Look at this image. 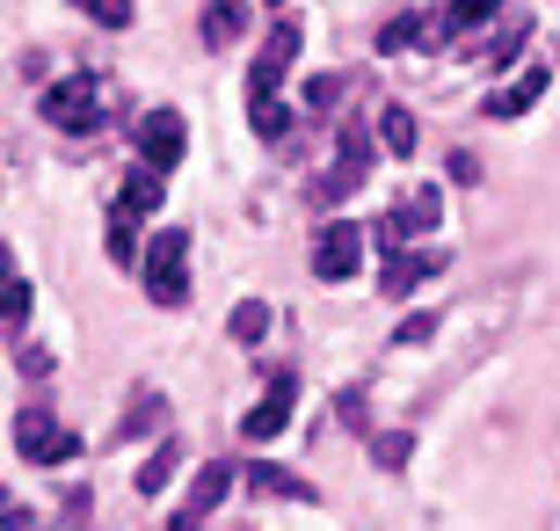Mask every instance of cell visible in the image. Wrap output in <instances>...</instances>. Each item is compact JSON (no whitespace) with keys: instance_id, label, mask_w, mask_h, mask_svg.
Returning <instances> with one entry per match:
<instances>
[{"instance_id":"31","label":"cell","mask_w":560,"mask_h":531,"mask_svg":"<svg viewBox=\"0 0 560 531\" xmlns=\"http://www.w3.org/2000/svg\"><path fill=\"white\" fill-rule=\"evenodd\" d=\"M349 190H357V175H320V182H314V197H320V204H342V197H349Z\"/></svg>"},{"instance_id":"17","label":"cell","mask_w":560,"mask_h":531,"mask_svg":"<svg viewBox=\"0 0 560 531\" xmlns=\"http://www.w3.org/2000/svg\"><path fill=\"white\" fill-rule=\"evenodd\" d=\"M175 466H182V444H175V437H168V444H153V459L139 466V495H161V488L175 481Z\"/></svg>"},{"instance_id":"32","label":"cell","mask_w":560,"mask_h":531,"mask_svg":"<svg viewBox=\"0 0 560 531\" xmlns=\"http://www.w3.org/2000/svg\"><path fill=\"white\" fill-rule=\"evenodd\" d=\"M15 364H23V379H44V371H51V357H44V350H29V342L15 350Z\"/></svg>"},{"instance_id":"20","label":"cell","mask_w":560,"mask_h":531,"mask_svg":"<svg viewBox=\"0 0 560 531\" xmlns=\"http://www.w3.org/2000/svg\"><path fill=\"white\" fill-rule=\"evenodd\" d=\"M524 37H532V15H510V23L495 29V45H487V66H510L517 51H524Z\"/></svg>"},{"instance_id":"7","label":"cell","mask_w":560,"mask_h":531,"mask_svg":"<svg viewBox=\"0 0 560 531\" xmlns=\"http://www.w3.org/2000/svg\"><path fill=\"white\" fill-rule=\"evenodd\" d=\"M495 15H502V0H444L437 15L422 23V45L444 51V45H459V37H473V29H487Z\"/></svg>"},{"instance_id":"3","label":"cell","mask_w":560,"mask_h":531,"mask_svg":"<svg viewBox=\"0 0 560 531\" xmlns=\"http://www.w3.org/2000/svg\"><path fill=\"white\" fill-rule=\"evenodd\" d=\"M15 452H23L29 466H66V459H80V437L66 430V422H51L44 408H23L15 415Z\"/></svg>"},{"instance_id":"24","label":"cell","mask_w":560,"mask_h":531,"mask_svg":"<svg viewBox=\"0 0 560 531\" xmlns=\"http://www.w3.org/2000/svg\"><path fill=\"white\" fill-rule=\"evenodd\" d=\"M298 45H306V37H298V23H292V15H277V23H269V45H263V59L292 66V59H298Z\"/></svg>"},{"instance_id":"13","label":"cell","mask_w":560,"mask_h":531,"mask_svg":"<svg viewBox=\"0 0 560 531\" xmlns=\"http://www.w3.org/2000/svg\"><path fill=\"white\" fill-rule=\"evenodd\" d=\"M430 269H437V255H386V277H379V291H386V299H408V291L422 285Z\"/></svg>"},{"instance_id":"33","label":"cell","mask_w":560,"mask_h":531,"mask_svg":"<svg viewBox=\"0 0 560 531\" xmlns=\"http://www.w3.org/2000/svg\"><path fill=\"white\" fill-rule=\"evenodd\" d=\"M444 175H451V182H473V175H481V161H473V153L459 146V153H451V168H444Z\"/></svg>"},{"instance_id":"14","label":"cell","mask_w":560,"mask_h":531,"mask_svg":"<svg viewBox=\"0 0 560 531\" xmlns=\"http://www.w3.org/2000/svg\"><path fill=\"white\" fill-rule=\"evenodd\" d=\"M241 29H247V8H241V0H212V8H204V45H212V51H226Z\"/></svg>"},{"instance_id":"15","label":"cell","mask_w":560,"mask_h":531,"mask_svg":"<svg viewBox=\"0 0 560 531\" xmlns=\"http://www.w3.org/2000/svg\"><path fill=\"white\" fill-rule=\"evenodd\" d=\"M247 481H255V495H277V503H284V495H292V503H314V488L298 481V473H284V466H241Z\"/></svg>"},{"instance_id":"21","label":"cell","mask_w":560,"mask_h":531,"mask_svg":"<svg viewBox=\"0 0 560 531\" xmlns=\"http://www.w3.org/2000/svg\"><path fill=\"white\" fill-rule=\"evenodd\" d=\"M349 96V80H342V73H314V80H306V110H314V117H328V110H335V102Z\"/></svg>"},{"instance_id":"5","label":"cell","mask_w":560,"mask_h":531,"mask_svg":"<svg viewBox=\"0 0 560 531\" xmlns=\"http://www.w3.org/2000/svg\"><path fill=\"white\" fill-rule=\"evenodd\" d=\"M292 408H298V379H292V371H269L263 401H255V408L241 415V437H247V444H269V437H284Z\"/></svg>"},{"instance_id":"11","label":"cell","mask_w":560,"mask_h":531,"mask_svg":"<svg viewBox=\"0 0 560 531\" xmlns=\"http://www.w3.org/2000/svg\"><path fill=\"white\" fill-rule=\"evenodd\" d=\"M371 161H379V146H371V131H365V124H342V139H335V168L365 182V175H371Z\"/></svg>"},{"instance_id":"19","label":"cell","mask_w":560,"mask_h":531,"mask_svg":"<svg viewBox=\"0 0 560 531\" xmlns=\"http://www.w3.org/2000/svg\"><path fill=\"white\" fill-rule=\"evenodd\" d=\"M379 146H386V153H400V161H408L415 146H422V131H415L408 110H386V117H379Z\"/></svg>"},{"instance_id":"1","label":"cell","mask_w":560,"mask_h":531,"mask_svg":"<svg viewBox=\"0 0 560 531\" xmlns=\"http://www.w3.org/2000/svg\"><path fill=\"white\" fill-rule=\"evenodd\" d=\"M44 117L59 124V131H74V139H88V131H102V73H66L59 88H44Z\"/></svg>"},{"instance_id":"25","label":"cell","mask_w":560,"mask_h":531,"mask_svg":"<svg viewBox=\"0 0 560 531\" xmlns=\"http://www.w3.org/2000/svg\"><path fill=\"white\" fill-rule=\"evenodd\" d=\"M422 23H430V15H393V23L379 29V51H386V59H393V51H408V45H422Z\"/></svg>"},{"instance_id":"16","label":"cell","mask_w":560,"mask_h":531,"mask_svg":"<svg viewBox=\"0 0 560 531\" xmlns=\"http://www.w3.org/2000/svg\"><path fill=\"white\" fill-rule=\"evenodd\" d=\"M247 124H255V139H284V131H292V110H284V102L277 96H247Z\"/></svg>"},{"instance_id":"27","label":"cell","mask_w":560,"mask_h":531,"mask_svg":"<svg viewBox=\"0 0 560 531\" xmlns=\"http://www.w3.org/2000/svg\"><path fill=\"white\" fill-rule=\"evenodd\" d=\"M80 8H88L102 29H124V23H131V0H80Z\"/></svg>"},{"instance_id":"8","label":"cell","mask_w":560,"mask_h":531,"mask_svg":"<svg viewBox=\"0 0 560 531\" xmlns=\"http://www.w3.org/2000/svg\"><path fill=\"white\" fill-rule=\"evenodd\" d=\"M538 96H546V66H524V73L510 80V88H495V96H487L481 110H487V117H524V110H532Z\"/></svg>"},{"instance_id":"10","label":"cell","mask_w":560,"mask_h":531,"mask_svg":"<svg viewBox=\"0 0 560 531\" xmlns=\"http://www.w3.org/2000/svg\"><path fill=\"white\" fill-rule=\"evenodd\" d=\"M233 473H241L233 459H212V466H196V481H190V517H212V509L226 503V488H233Z\"/></svg>"},{"instance_id":"6","label":"cell","mask_w":560,"mask_h":531,"mask_svg":"<svg viewBox=\"0 0 560 531\" xmlns=\"http://www.w3.org/2000/svg\"><path fill=\"white\" fill-rule=\"evenodd\" d=\"M182 153H190V124L175 117V110H147V117H139V161H147V168H182Z\"/></svg>"},{"instance_id":"9","label":"cell","mask_w":560,"mask_h":531,"mask_svg":"<svg viewBox=\"0 0 560 531\" xmlns=\"http://www.w3.org/2000/svg\"><path fill=\"white\" fill-rule=\"evenodd\" d=\"M393 218H400V233H437V218H444V190L437 182H415L400 204H393Z\"/></svg>"},{"instance_id":"18","label":"cell","mask_w":560,"mask_h":531,"mask_svg":"<svg viewBox=\"0 0 560 531\" xmlns=\"http://www.w3.org/2000/svg\"><path fill=\"white\" fill-rule=\"evenodd\" d=\"M102 248H110V263H117V269H131V263H139V218L110 212V241H102Z\"/></svg>"},{"instance_id":"30","label":"cell","mask_w":560,"mask_h":531,"mask_svg":"<svg viewBox=\"0 0 560 531\" xmlns=\"http://www.w3.org/2000/svg\"><path fill=\"white\" fill-rule=\"evenodd\" d=\"M29 299H37L29 277H15V285H8V328H23V320H29Z\"/></svg>"},{"instance_id":"12","label":"cell","mask_w":560,"mask_h":531,"mask_svg":"<svg viewBox=\"0 0 560 531\" xmlns=\"http://www.w3.org/2000/svg\"><path fill=\"white\" fill-rule=\"evenodd\" d=\"M117 212H131V218H147V212H161V168H139L124 175V197H117Z\"/></svg>"},{"instance_id":"22","label":"cell","mask_w":560,"mask_h":531,"mask_svg":"<svg viewBox=\"0 0 560 531\" xmlns=\"http://www.w3.org/2000/svg\"><path fill=\"white\" fill-rule=\"evenodd\" d=\"M147 430H161V393H139V401H131V415H124V422H117V437H124V444H131V437H147Z\"/></svg>"},{"instance_id":"4","label":"cell","mask_w":560,"mask_h":531,"mask_svg":"<svg viewBox=\"0 0 560 531\" xmlns=\"http://www.w3.org/2000/svg\"><path fill=\"white\" fill-rule=\"evenodd\" d=\"M365 226H349V218H335V226H320L314 241V277H328V285H342V277H357L365 269Z\"/></svg>"},{"instance_id":"23","label":"cell","mask_w":560,"mask_h":531,"mask_svg":"<svg viewBox=\"0 0 560 531\" xmlns=\"http://www.w3.org/2000/svg\"><path fill=\"white\" fill-rule=\"evenodd\" d=\"M371 459L386 466V473H400V466L415 459V437L408 430H379V437H371Z\"/></svg>"},{"instance_id":"29","label":"cell","mask_w":560,"mask_h":531,"mask_svg":"<svg viewBox=\"0 0 560 531\" xmlns=\"http://www.w3.org/2000/svg\"><path fill=\"white\" fill-rule=\"evenodd\" d=\"M335 415H342V430H365V393L342 387V393H335Z\"/></svg>"},{"instance_id":"2","label":"cell","mask_w":560,"mask_h":531,"mask_svg":"<svg viewBox=\"0 0 560 531\" xmlns=\"http://www.w3.org/2000/svg\"><path fill=\"white\" fill-rule=\"evenodd\" d=\"M190 291V233H153L147 241V299L153 306H182Z\"/></svg>"},{"instance_id":"34","label":"cell","mask_w":560,"mask_h":531,"mask_svg":"<svg viewBox=\"0 0 560 531\" xmlns=\"http://www.w3.org/2000/svg\"><path fill=\"white\" fill-rule=\"evenodd\" d=\"M196 524H204V517H190V509H182V517H175V524H168V531H196Z\"/></svg>"},{"instance_id":"28","label":"cell","mask_w":560,"mask_h":531,"mask_svg":"<svg viewBox=\"0 0 560 531\" xmlns=\"http://www.w3.org/2000/svg\"><path fill=\"white\" fill-rule=\"evenodd\" d=\"M430 336H437V314H408L400 328H393V342H400V350H408V342H430Z\"/></svg>"},{"instance_id":"26","label":"cell","mask_w":560,"mask_h":531,"mask_svg":"<svg viewBox=\"0 0 560 531\" xmlns=\"http://www.w3.org/2000/svg\"><path fill=\"white\" fill-rule=\"evenodd\" d=\"M269 336V306L263 299H241V306H233V342H263Z\"/></svg>"},{"instance_id":"35","label":"cell","mask_w":560,"mask_h":531,"mask_svg":"<svg viewBox=\"0 0 560 531\" xmlns=\"http://www.w3.org/2000/svg\"><path fill=\"white\" fill-rule=\"evenodd\" d=\"M269 8H284V0H269Z\"/></svg>"}]
</instances>
